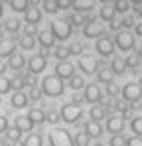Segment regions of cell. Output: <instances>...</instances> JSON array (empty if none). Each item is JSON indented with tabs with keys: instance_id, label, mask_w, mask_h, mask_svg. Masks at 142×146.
Masks as SVG:
<instances>
[{
	"instance_id": "cell-36",
	"label": "cell",
	"mask_w": 142,
	"mask_h": 146,
	"mask_svg": "<svg viewBox=\"0 0 142 146\" xmlns=\"http://www.w3.org/2000/svg\"><path fill=\"white\" fill-rule=\"evenodd\" d=\"M43 10H45L47 14H57L61 8H59V4H57V0H43Z\"/></svg>"
},
{
	"instance_id": "cell-5",
	"label": "cell",
	"mask_w": 142,
	"mask_h": 146,
	"mask_svg": "<svg viewBox=\"0 0 142 146\" xmlns=\"http://www.w3.org/2000/svg\"><path fill=\"white\" fill-rule=\"evenodd\" d=\"M77 65H79V71L83 73V75H96V71L100 69L102 63H100L98 57H94V55H81Z\"/></svg>"
},
{
	"instance_id": "cell-40",
	"label": "cell",
	"mask_w": 142,
	"mask_h": 146,
	"mask_svg": "<svg viewBox=\"0 0 142 146\" xmlns=\"http://www.w3.org/2000/svg\"><path fill=\"white\" fill-rule=\"evenodd\" d=\"M73 144L75 146H87V144H90V136H87L85 132H77L73 136Z\"/></svg>"
},
{
	"instance_id": "cell-28",
	"label": "cell",
	"mask_w": 142,
	"mask_h": 146,
	"mask_svg": "<svg viewBox=\"0 0 142 146\" xmlns=\"http://www.w3.org/2000/svg\"><path fill=\"white\" fill-rule=\"evenodd\" d=\"M100 18H102V21H106V23H112L114 18H116V10H114V6L104 4V6L100 8Z\"/></svg>"
},
{
	"instance_id": "cell-42",
	"label": "cell",
	"mask_w": 142,
	"mask_h": 146,
	"mask_svg": "<svg viewBox=\"0 0 142 146\" xmlns=\"http://www.w3.org/2000/svg\"><path fill=\"white\" fill-rule=\"evenodd\" d=\"M126 136H122V134H112V138H110V142H108V146H126Z\"/></svg>"
},
{
	"instance_id": "cell-44",
	"label": "cell",
	"mask_w": 142,
	"mask_h": 146,
	"mask_svg": "<svg viewBox=\"0 0 142 146\" xmlns=\"http://www.w3.org/2000/svg\"><path fill=\"white\" fill-rule=\"evenodd\" d=\"M118 23H120V29L122 31H128L130 27H134V18L132 16H124V18H120Z\"/></svg>"
},
{
	"instance_id": "cell-2",
	"label": "cell",
	"mask_w": 142,
	"mask_h": 146,
	"mask_svg": "<svg viewBox=\"0 0 142 146\" xmlns=\"http://www.w3.org/2000/svg\"><path fill=\"white\" fill-rule=\"evenodd\" d=\"M59 114H61V122L73 126V124H77V122L81 120L83 110H81V106H77V104H73V102H67V104H63V106L59 108Z\"/></svg>"
},
{
	"instance_id": "cell-38",
	"label": "cell",
	"mask_w": 142,
	"mask_h": 146,
	"mask_svg": "<svg viewBox=\"0 0 142 146\" xmlns=\"http://www.w3.org/2000/svg\"><path fill=\"white\" fill-rule=\"evenodd\" d=\"M10 89H12V79L6 75H0V96L10 94Z\"/></svg>"
},
{
	"instance_id": "cell-10",
	"label": "cell",
	"mask_w": 142,
	"mask_h": 146,
	"mask_svg": "<svg viewBox=\"0 0 142 146\" xmlns=\"http://www.w3.org/2000/svg\"><path fill=\"white\" fill-rule=\"evenodd\" d=\"M104 98L102 94V87L98 83H90V85H85L83 87V100L85 102H90V104H100Z\"/></svg>"
},
{
	"instance_id": "cell-18",
	"label": "cell",
	"mask_w": 142,
	"mask_h": 146,
	"mask_svg": "<svg viewBox=\"0 0 142 146\" xmlns=\"http://www.w3.org/2000/svg\"><path fill=\"white\" fill-rule=\"evenodd\" d=\"M83 132H85L87 136H90V138H102V134H104V126H102L100 122L90 120V122H85Z\"/></svg>"
},
{
	"instance_id": "cell-54",
	"label": "cell",
	"mask_w": 142,
	"mask_h": 146,
	"mask_svg": "<svg viewBox=\"0 0 142 146\" xmlns=\"http://www.w3.org/2000/svg\"><path fill=\"white\" fill-rule=\"evenodd\" d=\"M100 2H102V4H108V2H110V0H100Z\"/></svg>"
},
{
	"instance_id": "cell-17",
	"label": "cell",
	"mask_w": 142,
	"mask_h": 146,
	"mask_svg": "<svg viewBox=\"0 0 142 146\" xmlns=\"http://www.w3.org/2000/svg\"><path fill=\"white\" fill-rule=\"evenodd\" d=\"M27 118H29L35 126H41V124H45V120H47V112H45L43 108H31L29 114H27Z\"/></svg>"
},
{
	"instance_id": "cell-4",
	"label": "cell",
	"mask_w": 142,
	"mask_h": 146,
	"mask_svg": "<svg viewBox=\"0 0 142 146\" xmlns=\"http://www.w3.org/2000/svg\"><path fill=\"white\" fill-rule=\"evenodd\" d=\"M49 144L51 146H75L71 132L69 130H63V128H57V130H53L49 134Z\"/></svg>"
},
{
	"instance_id": "cell-31",
	"label": "cell",
	"mask_w": 142,
	"mask_h": 146,
	"mask_svg": "<svg viewBox=\"0 0 142 146\" xmlns=\"http://www.w3.org/2000/svg\"><path fill=\"white\" fill-rule=\"evenodd\" d=\"M65 21L71 25V27H79V25H85L90 21V16H81V12H75V14H69Z\"/></svg>"
},
{
	"instance_id": "cell-50",
	"label": "cell",
	"mask_w": 142,
	"mask_h": 146,
	"mask_svg": "<svg viewBox=\"0 0 142 146\" xmlns=\"http://www.w3.org/2000/svg\"><path fill=\"white\" fill-rule=\"evenodd\" d=\"M71 2H73V0H57L59 8H69V6H71Z\"/></svg>"
},
{
	"instance_id": "cell-19",
	"label": "cell",
	"mask_w": 142,
	"mask_h": 146,
	"mask_svg": "<svg viewBox=\"0 0 142 146\" xmlns=\"http://www.w3.org/2000/svg\"><path fill=\"white\" fill-rule=\"evenodd\" d=\"M14 128H16L19 132H23V134H29V132H33L35 124H33L27 116H16V118H14Z\"/></svg>"
},
{
	"instance_id": "cell-21",
	"label": "cell",
	"mask_w": 142,
	"mask_h": 146,
	"mask_svg": "<svg viewBox=\"0 0 142 146\" xmlns=\"http://www.w3.org/2000/svg\"><path fill=\"white\" fill-rule=\"evenodd\" d=\"M25 65H27V57H25V55H21V53H12L10 57H8V67L14 69V71L25 69Z\"/></svg>"
},
{
	"instance_id": "cell-33",
	"label": "cell",
	"mask_w": 142,
	"mask_h": 146,
	"mask_svg": "<svg viewBox=\"0 0 142 146\" xmlns=\"http://www.w3.org/2000/svg\"><path fill=\"white\" fill-rule=\"evenodd\" d=\"M8 4L14 12H27V8L31 6L29 0H8Z\"/></svg>"
},
{
	"instance_id": "cell-58",
	"label": "cell",
	"mask_w": 142,
	"mask_h": 146,
	"mask_svg": "<svg viewBox=\"0 0 142 146\" xmlns=\"http://www.w3.org/2000/svg\"><path fill=\"white\" fill-rule=\"evenodd\" d=\"M0 144H2V142H0Z\"/></svg>"
},
{
	"instance_id": "cell-37",
	"label": "cell",
	"mask_w": 142,
	"mask_h": 146,
	"mask_svg": "<svg viewBox=\"0 0 142 146\" xmlns=\"http://www.w3.org/2000/svg\"><path fill=\"white\" fill-rule=\"evenodd\" d=\"M53 57H55L57 61H67V57H69V51H67V47H63V45H59V47H53Z\"/></svg>"
},
{
	"instance_id": "cell-24",
	"label": "cell",
	"mask_w": 142,
	"mask_h": 146,
	"mask_svg": "<svg viewBox=\"0 0 142 146\" xmlns=\"http://www.w3.org/2000/svg\"><path fill=\"white\" fill-rule=\"evenodd\" d=\"M96 75H98V81L104 83V85H110V83L114 81V73H112L110 67H100V69L96 71Z\"/></svg>"
},
{
	"instance_id": "cell-25",
	"label": "cell",
	"mask_w": 142,
	"mask_h": 146,
	"mask_svg": "<svg viewBox=\"0 0 142 146\" xmlns=\"http://www.w3.org/2000/svg\"><path fill=\"white\" fill-rule=\"evenodd\" d=\"M94 6H96L94 0H73V2H71V8L75 12H90Z\"/></svg>"
},
{
	"instance_id": "cell-12",
	"label": "cell",
	"mask_w": 142,
	"mask_h": 146,
	"mask_svg": "<svg viewBox=\"0 0 142 146\" xmlns=\"http://www.w3.org/2000/svg\"><path fill=\"white\" fill-rule=\"evenodd\" d=\"M55 75L61 77L63 81L69 79V77H73V75H75V65L71 63V61H57V65H55Z\"/></svg>"
},
{
	"instance_id": "cell-39",
	"label": "cell",
	"mask_w": 142,
	"mask_h": 146,
	"mask_svg": "<svg viewBox=\"0 0 142 146\" xmlns=\"http://www.w3.org/2000/svg\"><path fill=\"white\" fill-rule=\"evenodd\" d=\"M130 128H132L134 136H142V116H136V118H132V122H130Z\"/></svg>"
},
{
	"instance_id": "cell-6",
	"label": "cell",
	"mask_w": 142,
	"mask_h": 146,
	"mask_svg": "<svg viewBox=\"0 0 142 146\" xmlns=\"http://www.w3.org/2000/svg\"><path fill=\"white\" fill-rule=\"evenodd\" d=\"M120 94H122V100L124 102H128V104H134L142 98V85L132 81V83H126L122 89H120Z\"/></svg>"
},
{
	"instance_id": "cell-9",
	"label": "cell",
	"mask_w": 142,
	"mask_h": 146,
	"mask_svg": "<svg viewBox=\"0 0 142 146\" xmlns=\"http://www.w3.org/2000/svg\"><path fill=\"white\" fill-rule=\"evenodd\" d=\"M27 69L29 73H33V75H39V73H43L47 69V57L43 53H37V55H33V57L27 61Z\"/></svg>"
},
{
	"instance_id": "cell-14",
	"label": "cell",
	"mask_w": 142,
	"mask_h": 146,
	"mask_svg": "<svg viewBox=\"0 0 142 146\" xmlns=\"http://www.w3.org/2000/svg\"><path fill=\"white\" fill-rule=\"evenodd\" d=\"M37 41H39V45L43 47V49H47V51H51L53 47H55V36H53V33L51 31H39L37 33Z\"/></svg>"
},
{
	"instance_id": "cell-22",
	"label": "cell",
	"mask_w": 142,
	"mask_h": 146,
	"mask_svg": "<svg viewBox=\"0 0 142 146\" xmlns=\"http://www.w3.org/2000/svg\"><path fill=\"white\" fill-rule=\"evenodd\" d=\"M110 69H112L114 75H124V73L128 71V67H126V57H114Z\"/></svg>"
},
{
	"instance_id": "cell-53",
	"label": "cell",
	"mask_w": 142,
	"mask_h": 146,
	"mask_svg": "<svg viewBox=\"0 0 142 146\" xmlns=\"http://www.w3.org/2000/svg\"><path fill=\"white\" fill-rule=\"evenodd\" d=\"M2 12H4V6H2V2H0V16H2Z\"/></svg>"
},
{
	"instance_id": "cell-16",
	"label": "cell",
	"mask_w": 142,
	"mask_h": 146,
	"mask_svg": "<svg viewBox=\"0 0 142 146\" xmlns=\"http://www.w3.org/2000/svg\"><path fill=\"white\" fill-rule=\"evenodd\" d=\"M10 106L14 110H23L29 106V96H27V91H14V94L10 96Z\"/></svg>"
},
{
	"instance_id": "cell-23",
	"label": "cell",
	"mask_w": 142,
	"mask_h": 146,
	"mask_svg": "<svg viewBox=\"0 0 142 146\" xmlns=\"http://www.w3.org/2000/svg\"><path fill=\"white\" fill-rule=\"evenodd\" d=\"M106 116H108V110H106L104 106H100V104H92V108H90V120H94V122H102Z\"/></svg>"
},
{
	"instance_id": "cell-15",
	"label": "cell",
	"mask_w": 142,
	"mask_h": 146,
	"mask_svg": "<svg viewBox=\"0 0 142 146\" xmlns=\"http://www.w3.org/2000/svg\"><path fill=\"white\" fill-rule=\"evenodd\" d=\"M41 18H43V10L37 8V6H29L27 12H25V23L27 25H35L37 27L41 23Z\"/></svg>"
},
{
	"instance_id": "cell-52",
	"label": "cell",
	"mask_w": 142,
	"mask_h": 146,
	"mask_svg": "<svg viewBox=\"0 0 142 146\" xmlns=\"http://www.w3.org/2000/svg\"><path fill=\"white\" fill-rule=\"evenodd\" d=\"M130 2H132V4H136V6H138V4H142V0H130Z\"/></svg>"
},
{
	"instance_id": "cell-13",
	"label": "cell",
	"mask_w": 142,
	"mask_h": 146,
	"mask_svg": "<svg viewBox=\"0 0 142 146\" xmlns=\"http://www.w3.org/2000/svg\"><path fill=\"white\" fill-rule=\"evenodd\" d=\"M106 130H108L110 134H120V132L124 130V118H122L120 114L110 116L108 122H106Z\"/></svg>"
},
{
	"instance_id": "cell-51",
	"label": "cell",
	"mask_w": 142,
	"mask_h": 146,
	"mask_svg": "<svg viewBox=\"0 0 142 146\" xmlns=\"http://www.w3.org/2000/svg\"><path fill=\"white\" fill-rule=\"evenodd\" d=\"M134 35H136V36H142V23L134 25Z\"/></svg>"
},
{
	"instance_id": "cell-43",
	"label": "cell",
	"mask_w": 142,
	"mask_h": 146,
	"mask_svg": "<svg viewBox=\"0 0 142 146\" xmlns=\"http://www.w3.org/2000/svg\"><path fill=\"white\" fill-rule=\"evenodd\" d=\"M112 6H114V10H116V12H122V14H124V12H128L130 2H128V0H116Z\"/></svg>"
},
{
	"instance_id": "cell-49",
	"label": "cell",
	"mask_w": 142,
	"mask_h": 146,
	"mask_svg": "<svg viewBox=\"0 0 142 146\" xmlns=\"http://www.w3.org/2000/svg\"><path fill=\"white\" fill-rule=\"evenodd\" d=\"M71 102H73V104H77V106H81L83 98L79 96V91H73V98H71Z\"/></svg>"
},
{
	"instance_id": "cell-48",
	"label": "cell",
	"mask_w": 142,
	"mask_h": 146,
	"mask_svg": "<svg viewBox=\"0 0 142 146\" xmlns=\"http://www.w3.org/2000/svg\"><path fill=\"white\" fill-rule=\"evenodd\" d=\"M37 27L35 25H27V29H25V35H29V36H37Z\"/></svg>"
},
{
	"instance_id": "cell-47",
	"label": "cell",
	"mask_w": 142,
	"mask_h": 146,
	"mask_svg": "<svg viewBox=\"0 0 142 146\" xmlns=\"http://www.w3.org/2000/svg\"><path fill=\"white\" fill-rule=\"evenodd\" d=\"M126 146H142V136H132L126 140Z\"/></svg>"
},
{
	"instance_id": "cell-35",
	"label": "cell",
	"mask_w": 142,
	"mask_h": 146,
	"mask_svg": "<svg viewBox=\"0 0 142 146\" xmlns=\"http://www.w3.org/2000/svg\"><path fill=\"white\" fill-rule=\"evenodd\" d=\"M140 57H142V51H136V53L128 55V57H126V67L128 69H136L140 65Z\"/></svg>"
},
{
	"instance_id": "cell-55",
	"label": "cell",
	"mask_w": 142,
	"mask_h": 146,
	"mask_svg": "<svg viewBox=\"0 0 142 146\" xmlns=\"http://www.w3.org/2000/svg\"><path fill=\"white\" fill-rule=\"evenodd\" d=\"M96 146H106V144H96Z\"/></svg>"
},
{
	"instance_id": "cell-46",
	"label": "cell",
	"mask_w": 142,
	"mask_h": 146,
	"mask_svg": "<svg viewBox=\"0 0 142 146\" xmlns=\"http://www.w3.org/2000/svg\"><path fill=\"white\" fill-rule=\"evenodd\" d=\"M10 128V122L6 116H0V134H6V130Z\"/></svg>"
},
{
	"instance_id": "cell-26",
	"label": "cell",
	"mask_w": 142,
	"mask_h": 146,
	"mask_svg": "<svg viewBox=\"0 0 142 146\" xmlns=\"http://www.w3.org/2000/svg\"><path fill=\"white\" fill-rule=\"evenodd\" d=\"M43 134H39V132H29V136L25 138V142H23V146H43Z\"/></svg>"
},
{
	"instance_id": "cell-29",
	"label": "cell",
	"mask_w": 142,
	"mask_h": 146,
	"mask_svg": "<svg viewBox=\"0 0 142 146\" xmlns=\"http://www.w3.org/2000/svg\"><path fill=\"white\" fill-rule=\"evenodd\" d=\"M67 81H69V89H73V91H79V89L85 87V79H83V75H79V73H75V75L69 77Z\"/></svg>"
},
{
	"instance_id": "cell-45",
	"label": "cell",
	"mask_w": 142,
	"mask_h": 146,
	"mask_svg": "<svg viewBox=\"0 0 142 146\" xmlns=\"http://www.w3.org/2000/svg\"><path fill=\"white\" fill-rule=\"evenodd\" d=\"M21 134H23V132H19L16 128H12V130L8 128V130H6V138H8L10 142H19V140H21Z\"/></svg>"
},
{
	"instance_id": "cell-7",
	"label": "cell",
	"mask_w": 142,
	"mask_h": 146,
	"mask_svg": "<svg viewBox=\"0 0 142 146\" xmlns=\"http://www.w3.org/2000/svg\"><path fill=\"white\" fill-rule=\"evenodd\" d=\"M114 45L120 49V51H132L136 41H134V35L130 31H118L116 39H114Z\"/></svg>"
},
{
	"instance_id": "cell-20",
	"label": "cell",
	"mask_w": 142,
	"mask_h": 146,
	"mask_svg": "<svg viewBox=\"0 0 142 146\" xmlns=\"http://www.w3.org/2000/svg\"><path fill=\"white\" fill-rule=\"evenodd\" d=\"M14 47H16L14 39H0V59H4V57L8 59L14 53Z\"/></svg>"
},
{
	"instance_id": "cell-1",
	"label": "cell",
	"mask_w": 142,
	"mask_h": 146,
	"mask_svg": "<svg viewBox=\"0 0 142 146\" xmlns=\"http://www.w3.org/2000/svg\"><path fill=\"white\" fill-rule=\"evenodd\" d=\"M41 91H43V96H47V98H59V96L65 94V83H63L61 77H57L55 73H53V75L43 77Z\"/></svg>"
},
{
	"instance_id": "cell-8",
	"label": "cell",
	"mask_w": 142,
	"mask_h": 146,
	"mask_svg": "<svg viewBox=\"0 0 142 146\" xmlns=\"http://www.w3.org/2000/svg\"><path fill=\"white\" fill-rule=\"evenodd\" d=\"M114 49H116V45L112 41V36H108V35H102L100 39L96 41V53L102 55V57H112Z\"/></svg>"
},
{
	"instance_id": "cell-41",
	"label": "cell",
	"mask_w": 142,
	"mask_h": 146,
	"mask_svg": "<svg viewBox=\"0 0 142 146\" xmlns=\"http://www.w3.org/2000/svg\"><path fill=\"white\" fill-rule=\"evenodd\" d=\"M29 100L31 102H39L41 98H43V91H41V87H37V85H33V87H29Z\"/></svg>"
},
{
	"instance_id": "cell-32",
	"label": "cell",
	"mask_w": 142,
	"mask_h": 146,
	"mask_svg": "<svg viewBox=\"0 0 142 146\" xmlns=\"http://www.w3.org/2000/svg\"><path fill=\"white\" fill-rule=\"evenodd\" d=\"M83 43H79V41H73L69 47H67V51H69V57H81L83 55Z\"/></svg>"
},
{
	"instance_id": "cell-56",
	"label": "cell",
	"mask_w": 142,
	"mask_h": 146,
	"mask_svg": "<svg viewBox=\"0 0 142 146\" xmlns=\"http://www.w3.org/2000/svg\"><path fill=\"white\" fill-rule=\"evenodd\" d=\"M0 2H8V0H0Z\"/></svg>"
},
{
	"instance_id": "cell-34",
	"label": "cell",
	"mask_w": 142,
	"mask_h": 146,
	"mask_svg": "<svg viewBox=\"0 0 142 146\" xmlns=\"http://www.w3.org/2000/svg\"><path fill=\"white\" fill-rule=\"evenodd\" d=\"M59 122H61V114H59V110H55V108L47 110V120H45V124H53V126H57Z\"/></svg>"
},
{
	"instance_id": "cell-3",
	"label": "cell",
	"mask_w": 142,
	"mask_h": 146,
	"mask_svg": "<svg viewBox=\"0 0 142 146\" xmlns=\"http://www.w3.org/2000/svg\"><path fill=\"white\" fill-rule=\"evenodd\" d=\"M49 31L53 33V36H55L57 41H67L71 36V33H73V27L63 18V21H53L51 27H49Z\"/></svg>"
},
{
	"instance_id": "cell-30",
	"label": "cell",
	"mask_w": 142,
	"mask_h": 146,
	"mask_svg": "<svg viewBox=\"0 0 142 146\" xmlns=\"http://www.w3.org/2000/svg\"><path fill=\"white\" fill-rule=\"evenodd\" d=\"M35 45H37V41H35V36H29V35H23L21 39H19V47L23 51H33Z\"/></svg>"
},
{
	"instance_id": "cell-11",
	"label": "cell",
	"mask_w": 142,
	"mask_h": 146,
	"mask_svg": "<svg viewBox=\"0 0 142 146\" xmlns=\"http://www.w3.org/2000/svg\"><path fill=\"white\" fill-rule=\"evenodd\" d=\"M102 35H104V27L96 18H90V21L83 25V36H87V39H100Z\"/></svg>"
},
{
	"instance_id": "cell-27",
	"label": "cell",
	"mask_w": 142,
	"mask_h": 146,
	"mask_svg": "<svg viewBox=\"0 0 142 146\" xmlns=\"http://www.w3.org/2000/svg\"><path fill=\"white\" fill-rule=\"evenodd\" d=\"M2 29L6 33H10V35H16V33H21V21H19V18H6Z\"/></svg>"
},
{
	"instance_id": "cell-57",
	"label": "cell",
	"mask_w": 142,
	"mask_h": 146,
	"mask_svg": "<svg viewBox=\"0 0 142 146\" xmlns=\"http://www.w3.org/2000/svg\"><path fill=\"white\" fill-rule=\"evenodd\" d=\"M0 29H2V25H0Z\"/></svg>"
}]
</instances>
